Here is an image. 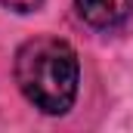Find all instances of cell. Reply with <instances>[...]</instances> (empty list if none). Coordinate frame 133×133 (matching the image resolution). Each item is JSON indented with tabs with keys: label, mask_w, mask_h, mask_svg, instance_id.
I'll return each instance as SVG.
<instances>
[{
	"label": "cell",
	"mask_w": 133,
	"mask_h": 133,
	"mask_svg": "<svg viewBox=\"0 0 133 133\" xmlns=\"http://www.w3.org/2000/svg\"><path fill=\"white\" fill-rule=\"evenodd\" d=\"M74 9L90 28L108 31L127 22V16L133 12V0H74Z\"/></svg>",
	"instance_id": "cell-2"
},
{
	"label": "cell",
	"mask_w": 133,
	"mask_h": 133,
	"mask_svg": "<svg viewBox=\"0 0 133 133\" xmlns=\"http://www.w3.org/2000/svg\"><path fill=\"white\" fill-rule=\"evenodd\" d=\"M16 84L22 96L43 115H65L74 105L81 65L77 53L59 37H34L25 40L12 62Z\"/></svg>",
	"instance_id": "cell-1"
},
{
	"label": "cell",
	"mask_w": 133,
	"mask_h": 133,
	"mask_svg": "<svg viewBox=\"0 0 133 133\" xmlns=\"http://www.w3.org/2000/svg\"><path fill=\"white\" fill-rule=\"evenodd\" d=\"M0 3L12 12H34V9L43 6V0H0Z\"/></svg>",
	"instance_id": "cell-3"
}]
</instances>
